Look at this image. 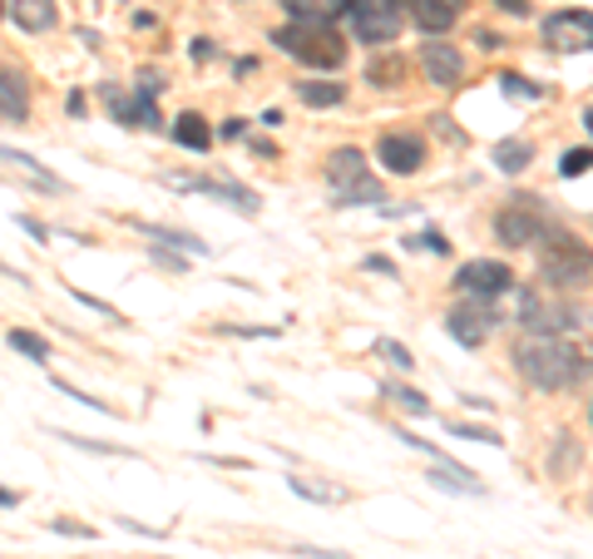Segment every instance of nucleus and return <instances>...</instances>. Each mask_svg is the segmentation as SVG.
Masks as SVG:
<instances>
[{
    "label": "nucleus",
    "instance_id": "f257e3e1",
    "mask_svg": "<svg viewBox=\"0 0 593 559\" xmlns=\"http://www.w3.org/2000/svg\"><path fill=\"white\" fill-rule=\"evenodd\" d=\"M514 367H519V377L529 381V387H539V391H569L573 381L589 377L583 357L569 347V342L563 337H539V332H529V337L514 347Z\"/></svg>",
    "mask_w": 593,
    "mask_h": 559
},
{
    "label": "nucleus",
    "instance_id": "f03ea898",
    "mask_svg": "<svg viewBox=\"0 0 593 559\" xmlns=\"http://www.w3.org/2000/svg\"><path fill=\"white\" fill-rule=\"evenodd\" d=\"M272 45H282L292 60L312 65V70H342L346 60V41L336 21H292L272 35Z\"/></svg>",
    "mask_w": 593,
    "mask_h": 559
},
{
    "label": "nucleus",
    "instance_id": "7ed1b4c3",
    "mask_svg": "<svg viewBox=\"0 0 593 559\" xmlns=\"http://www.w3.org/2000/svg\"><path fill=\"white\" fill-rule=\"evenodd\" d=\"M539 272L544 282H553V288H589L593 282V253L583 248L579 238H569V233L549 228V238L539 243Z\"/></svg>",
    "mask_w": 593,
    "mask_h": 559
},
{
    "label": "nucleus",
    "instance_id": "20e7f679",
    "mask_svg": "<svg viewBox=\"0 0 593 559\" xmlns=\"http://www.w3.org/2000/svg\"><path fill=\"white\" fill-rule=\"evenodd\" d=\"M346 15H351L356 41L376 51V45H391L395 35H401V25H405V15L411 11H405V0H356Z\"/></svg>",
    "mask_w": 593,
    "mask_h": 559
},
{
    "label": "nucleus",
    "instance_id": "39448f33",
    "mask_svg": "<svg viewBox=\"0 0 593 559\" xmlns=\"http://www.w3.org/2000/svg\"><path fill=\"white\" fill-rule=\"evenodd\" d=\"M494 238L504 248H534L549 238V223L539 219V199H514L510 209L494 213Z\"/></svg>",
    "mask_w": 593,
    "mask_h": 559
},
{
    "label": "nucleus",
    "instance_id": "423d86ee",
    "mask_svg": "<svg viewBox=\"0 0 593 559\" xmlns=\"http://www.w3.org/2000/svg\"><path fill=\"white\" fill-rule=\"evenodd\" d=\"M455 288L474 302H494V298H504V292H514V272H510V262L470 258L455 268Z\"/></svg>",
    "mask_w": 593,
    "mask_h": 559
},
{
    "label": "nucleus",
    "instance_id": "0eeeda50",
    "mask_svg": "<svg viewBox=\"0 0 593 559\" xmlns=\"http://www.w3.org/2000/svg\"><path fill=\"white\" fill-rule=\"evenodd\" d=\"M544 45L549 51H593V11H583V5H573V11H553L549 21H544Z\"/></svg>",
    "mask_w": 593,
    "mask_h": 559
},
{
    "label": "nucleus",
    "instance_id": "6e6552de",
    "mask_svg": "<svg viewBox=\"0 0 593 559\" xmlns=\"http://www.w3.org/2000/svg\"><path fill=\"white\" fill-rule=\"evenodd\" d=\"M376 164H381L385 174H395V179H411V174L425 164V144L415 139V134H381Z\"/></svg>",
    "mask_w": 593,
    "mask_h": 559
},
{
    "label": "nucleus",
    "instance_id": "1a4fd4ad",
    "mask_svg": "<svg viewBox=\"0 0 593 559\" xmlns=\"http://www.w3.org/2000/svg\"><path fill=\"white\" fill-rule=\"evenodd\" d=\"M421 70L435 90H455L465 80V55L445 41H430V45H421Z\"/></svg>",
    "mask_w": 593,
    "mask_h": 559
},
{
    "label": "nucleus",
    "instance_id": "9d476101",
    "mask_svg": "<svg viewBox=\"0 0 593 559\" xmlns=\"http://www.w3.org/2000/svg\"><path fill=\"white\" fill-rule=\"evenodd\" d=\"M168 189H198V193H213V199L233 203L237 213H257L262 209V199H257L253 189H243V183H227V179H164Z\"/></svg>",
    "mask_w": 593,
    "mask_h": 559
},
{
    "label": "nucleus",
    "instance_id": "9b49d317",
    "mask_svg": "<svg viewBox=\"0 0 593 559\" xmlns=\"http://www.w3.org/2000/svg\"><path fill=\"white\" fill-rule=\"evenodd\" d=\"M405 11H411L415 31H425V35H445L455 21H460L465 0H405Z\"/></svg>",
    "mask_w": 593,
    "mask_h": 559
},
{
    "label": "nucleus",
    "instance_id": "f8f14e48",
    "mask_svg": "<svg viewBox=\"0 0 593 559\" xmlns=\"http://www.w3.org/2000/svg\"><path fill=\"white\" fill-rule=\"evenodd\" d=\"M0 120H10V124L30 120V85H25V75L5 60H0Z\"/></svg>",
    "mask_w": 593,
    "mask_h": 559
},
{
    "label": "nucleus",
    "instance_id": "ddd939ff",
    "mask_svg": "<svg viewBox=\"0 0 593 559\" xmlns=\"http://www.w3.org/2000/svg\"><path fill=\"white\" fill-rule=\"evenodd\" d=\"M445 332H450L460 347H484V337L494 332V317L484 308H455L450 317H445Z\"/></svg>",
    "mask_w": 593,
    "mask_h": 559
},
{
    "label": "nucleus",
    "instance_id": "4468645a",
    "mask_svg": "<svg viewBox=\"0 0 593 559\" xmlns=\"http://www.w3.org/2000/svg\"><path fill=\"white\" fill-rule=\"evenodd\" d=\"M361 179H371V169H366V154L361 149H336L332 164H326V183H332V193L336 189H351V183H361Z\"/></svg>",
    "mask_w": 593,
    "mask_h": 559
},
{
    "label": "nucleus",
    "instance_id": "2eb2a0df",
    "mask_svg": "<svg viewBox=\"0 0 593 559\" xmlns=\"http://www.w3.org/2000/svg\"><path fill=\"white\" fill-rule=\"evenodd\" d=\"M5 15L20 25V31L40 35V31H49V25H55V0H10Z\"/></svg>",
    "mask_w": 593,
    "mask_h": 559
},
{
    "label": "nucleus",
    "instance_id": "dca6fc26",
    "mask_svg": "<svg viewBox=\"0 0 593 559\" xmlns=\"http://www.w3.org/2000/svg\"><path fill=\"white\" fill-rule=\"evenodd\" d=\"M168 134H174V144H183V149H193V154H208V149H213V130H208L203 114H178Z\"/></svg>",
    "mask_w": 593,
    "mask_h": 559
},
{
    "label": "nucleus",
    "instance_id": "f3484780",
    "mask_svg": "<svg viewBox=\"0 0 593 559\" xmlns=\"http://www.w3.org/2000/svg\"><path fill=\"white\" fill-rule=\"evenodd\" d=\"M296 100H302L306 110H336V104L346 100V85H336V80H296Z\"/></svg>",
    "mask_w": 593,
    "mask_h": 559
},
{
    "label": "nucleus",
    "instance_id": "a211bd4d",
    "mask_svg": "<svg viewBox=\"0 0 593 559\" xmlns=\"http://www.w3.org/2000/svg\"><path fill=\"white\" fill-rule=\"evenodd\" d=\"M430 480L435 490H455V495H484V485L474 480V470H465V466H430Z\"/></svg>",
    "mask_w": 593,
    "mask_h": 559
},
{
    "label": "nucleus",
    "instance_id": "6ab92c4d",
    "mask_svg": "<svg viewBox=\"0 0 593 559\" xmlns=\"http://www.w3.org/2000/svg\"><path fill=\"white\" fill-rule=\"evenodd\" d=\"M138 233H144V238L168 243V248H178V253H193V258H208V243H203V238H193V233H183V228H164V223H138Z\"/></svg>",
    "mask_w": 593,
    "mask_h": 559
},
{
    "label": "nucleus",
    "instance_id": "aec40b11",
    "mask_svg": "<svg viewBox=\"0 0 593 559\" xmlns=\"http://www.w3.org/2000/svg\"><path fill=\"white\" fill-rule=\"evenodd\" d=\"M534 164V144L529 139H500L494 144V169L500 174H524Z\"/></svg>",
    "mask_w": 593,
    "mask_h": 559
},
{
    "label": "nucleus",
    "instance_id": "412c9836",
    "mask_svg": "<svg viewBox=\"0 0 593 559\" xmlns=\"http://www.w3.org/2000/svg\"><path fill=\"white\" fill-rule=\"evenodd\" d=\"M0 159H5V164H15V169H25L30 179L40 183V189H49V193H65V183H59L55 174H49L45 164L35 159V154H20V149H10V144H0Z\"/></svg>",
    "mask_w": 593,
    "mask_h": 559
},
{
    "label": "nucleus",
    "instance_id": "4be33fe9",
    "mask_svg": "<svg viewBox=\"0 0 593 559\" xmlns=\"http://www.w3.org/2000/svg\"><path fill=\"white\" fill-rule=\"evenodd\" d=\"M99 100L109 104L114 124H124V130H138V100H134V94H124L119 85H99Z\"/></svg>",
    "mask_w": 593,
    "mask_h": 559
},
{
    "label": "nucleus",
    "instance_id": "5701e85b",
    "mask_svg": "<svg viewBox=\"0 0 593 559\" xmlns=\"http://www.w3.org/2000/svg\"><path fill=\"white\" fill-rule=\"evenodd\" d=\"M332 203L336 209H366V203L376 209V203H385V193H381V183L376 179H361V183H351V189H336Z\"/></svg>",
    "mask_w": 593,
    "mask_h": 559
},
{
    "label": "nucleus",
    "instance_id": "b1692460",
    "mask_svg": "<svg viewBox=\"0 0 593 559\" xmlns=\"http://www.w3.org/2000/svg\"><path fill=\"white\" fill-rule=\"evenodd\" d=\"M5 342H10V347H15V351H20V357L40 361V367H45V361H49V342L40 337V332H25V327H15V332H10Z\"/></svg>",
    "mask_w": 593,
    "mask_h": 559
},
{
    "label": "nucleus",
    "instance_id": "393cba45",
    "mask_svg": "<svg viewBox=\"0 0 593 559\" xmlns=\"http://www.w3.org/2000/svg\"><path fill=\"white\" fill-rule=\"evenodd\" d=\"M287 490L302 495V500H312V505H336V500H342V490L336 485H316V480H306V476H292L287 480Z\"/></svg>",
    "mask_w": 593,
    "mask_h": 559
},
{
    "label": "nucleus",
    "instance_id": "a878e982",
    "mask_svg": "<svg viewBox=\"0 0 593 559\" xmlns=\"http://www.w3.org/2000/svg\"><path fill=\"white\" fill-rule=\"evenodd\" d=\"M65 446H75V450H99V456H119V460H128L134 450L128 446H114V440H89V436H75V431H55Z\"/></svg>",
    "mask_w": 593,
    "mask_h": 559
},
{
    "label": "nucleus",
    "instance_id": "bb28decb",
    "mask_svg": "<svg viewBox=\"0 0 593 559\" xmlns=\"http://www.w3.org/2000/svg\"><path fill=\"white\" fill-rule=\"evenodd\" d=\"M445 431L450 436H460V440H474V446H500V431H490V426H470V421H445Z\"/></svg>",
    "mask_w": 593,
    "mask_h": 559
},
{
    "label": "nucleus",
    "instance_id": "cd10ccee",
    "mask_svg": "<svg viewBox=\"0 0 593 559\" xmlns=\"http://www.w3.org/2000/svg\"><path fill=\"white\" fill-rule=\"evenodd\" d=\"M385 396H391L401 411H411V416H430V401H425L421 391H411V387H385Z\"/></svg>",
    "mask_w": 593,
    "mask_h": 559
},
{
    "label": "nucleus",
    "instance_id": "c85d7f7f",
    "mask_svg": "<svg viewBox=\"0 0 593 559\" xmlns=\"http://www.w3.org/2000/svg\"><path fill=\"white\" fill-rule=\"evenodd\" d=\"M376 357H385L395 371H411V367H415V357H411V351H405L395 337H376Z\"/></svg>",
    "mask_w": 593,
    "mask_h": 559
},
{
    "label": "nucleus",
    "instance_id": "c756f323",
    "mask_svg": "<svg viewBox=\"0 0 593 559\" xmlns=\"http://www.w3.org/2000/svg\"><path fill=\"white\" fill-rule=\"evenodd\" d=\"M49 381H55V391H59V396L79 401V406H89V411H109V416H114V406H109V401H99V396H89V391H79L75 381H65V377H49Z\"/></svg>",
    "mask_w": 593,
    "mask_h": 559
},
{
    "label": "nucleus",
    "instance_id": "7c9ffc66",
    "mask_svg": "<svg viewBox=\"0 0 593 559\" xmlns=\"http://www.w3.org/2000/svg\"><path fill=\"white\" fill-rule=\"evenodd\" d=\"M401 75H405V65H401V60H371V65H366V80L381 85V90H391V85L401 80Z\"/></svg>",
    "mask_w": 593,
    "mask_h": 559
},
{
    "label": "nucleus",
    "instance_id": "2f4dec72",
    "mask_svg": "<svg viewBox=\"0 0 593 559\" xmlns=\"http://www.w3.org/2000/svg\"><path fill=\"white\" fill-rule=\"evenodd\" d=\"M589 169H593V149H563V159H559L563 179H583Z\"/></svg>",
    "mask_w": 593,
    "mask_h": 559
},
{
    "label": "nucleus",
    "instance_id": "473e14b6",
    "mask_svg": "<svg viewBox=\"0 0 593 559\" xmlns=\"http://www.w3.org/2000/svg\"><path fill=\"white\" fill-rule=\"evenodd\" d=\"M573 466H579V446L569 436H559V446H553V476H569Z\"/></svg>",
    "mask_w": 593,
    "mask_h": 559
},
{
    "label": "nucleus",
    "instance_id": "72a5a7b5",
    "mask_svg": "<svg viewBox=\"0 0 593 559\" xmlns=\"http://www.w3.org/2000/svg\"><path fill=\"white\" fill-rule=\"evenodd\" d=\"M500 90L504 94H510V100H539V85H529V80H519V75H504V80H500Z\"/></svg>",
    "mask_w": 593,
    "mask_h": 559
},
{
    "label": "nucleus",
    "instance_id": "f704fd0d",
    "mask_svg": "<svg viewBox=\"0 0 593 559\" xmlns=\"http://www.w3.org/2000/svg\"><path fill=\"white\" fill-rule=\"evenodd\" d=\"M49 529H55V535H69V539H94V535H99L94 525H79V519H69V515L49 519Z\"/></svg>",
    "mask_w": 593,
    "mask_h": 559
},
{
    "label": "nucleus",
    "instance_id": "c9c22d12",
    "mask_svg": "<svg viewBox=\"0 0 593 559\" xmlns=\"http://www.w3.org/2000/svg\"><path fill=\"white\" fill-rule=\"evenodd\" d=\"M75 302H85L89 312H99V317H109V322H124V312H119V308H109L104 298H89V292H79V288H75Z\"/></svg>",
    "mask_w": 593,
    "mask_h": 559
},
{
    "label": "nucleus",
    "instance_id": "e433bc0d",
    "mask_svg": "<svg viewBox=\"0 0 593 559\" xmlns=\"http://www.w3.org/2000/svg\"><path fill=\"white\" fill-rule=\"evenodd\" d=\"M405 248H425V253H440V258H445V253H450V243H445L440 233H421V238H405Z\"/></svg>",
    "mask_w": 593,
    "mask_h": 559
},
{
    "label": "nucleus",
    "instance_id": "4c0bfd02",
    "mask_svg": "<svg viewBox=\"0 0 593 559\" xmlns=\"http://www.w3.org/2000/svg\"><path fill=\"white\" fill-rule=\"evenodd\" d=\"M15 223H20V228H25L35 243H45V238H49V228H45V223H40V219H25V213H15Z\"/></svg>",
    "mask_w": 593,
    "mask_h": 559
},
{
    "label": "nucleus",
    "instance_id": "58836bf2",
    "mask_svg": "<svg viewBox=\"0 0 593 559\" xmlns=\"http://www.w3.org/2000/svg\"><path fill=\"white\" fill-rule=\"evenodd\" d=\"M361 268L366 272H381V278H395V262L391 258H376V253H371V258H361Z\"/></svg>",
    "mask_w": 593,
    "mask_h": 559
},
{
    "label": "nucleus",
    "instance_id": "ea45409f",
    "mask_svg": "<svg viewBox=\"0 0 593 559\" xmlns=\"http://www.w3.org/2000/svg\"><path fill=\"white\" fill-rule=\"evenodd\" d=\"M494 5H500L504 15H514V21H524V15H529V0H494Z\"/></svg>",
    "mask_w": 593,
    "mask_h": 559
},
{
    "label": "nucleus",
    "instance_id": "a19ab883",
    "mask_svg": "<svg viewBox=\"0 0 593 559\" xmlns=\"http://www.w3.org/2000/svg\"><path fill=\"white\" fill-rule=\"evenodd\" d=\"M233 332V337H277V327H223Z\"/></svg>",
    "mask_w": 593,
    "mask_h": 559
},
{
    "label": "nucleus",
    "instance_id": "79ce46f5",
    "mask_svg": "<svg viewBox=\"0 0 593 559\" xmlns=\"http://www.w3.org/2000/svg\"><path fill=\"white\" fill-rule=\"evenodd\" d=\"M296 555H312V559H346L342 549H312V545H296Z\"/></svg>",
    "mask_w": 593,
    "mask_h": 559
},
{
    "label": "nucleus",
    "instance_id": "37998d69",
    "mask_svg": "<svg viewBox=\"0 0 593 559\" xmlns=\"http://www.w3.org/2000/svg\"><path fill=\"white\" fill-rule=\"evenodd\" d=\"M474 45H480V51H500V35H490V31H474Z\"/></svg>",
    "mask_w": 593,
    "mask_h": 559
},
{
    "label": "nucleus",
    "instance_id": "c03bdc74",
    "mask_svg": "<svg viewBox=\"0 0 593 559\" xmlns=\"http://www.w3.org/2000/svg\"><path fill=\"white\" fill-rule=\"evenodd\" d=\"M154 258L164 262V268H183V253H168V248H154Z\"/></svg>",
    "mask_w": 593,
    "mask_h": 559
},
{
    "label": "nucleus",
    "instance_id": "a18cd8bd",
    "mask_svg": "<svg viewBox=\"0 0 593 559\" xmlns=\"http://www.w3.org/2000/svg\"><path fill=\"white\" fill-rule=\"evenodd\" d=\"M213 55V41H193V60H208Z\"/></svg>",
    "mask_w": 593,
    "mask_h": 559
},
{
    "label": "nucleus",
    "instance_id": "49530a36",
    "mask_svg": "<svg viewBox=\"0 0 593 559\" xmlns=\"http://www.w3.org/2000/svg\"><path fill=\"white\" fill-rule=\"evenodd\" d=\"M0 505H20V495L15 490H0Z\"/></svg>",
    "mask_w": 593,
    "mask_h": 559
},
{
    "label": "nucleus",
    "instance_id": "de8ad7c7",
    "mask_svg": "<svg viewBox=\"0 0 593 559\" xmlns=\"http://www.w3.org/2000/svg\"><path fill=\"white\" fill-rule=\"evenodd\" d=\"M583 130H589V134H593V110H589V114H583Z\"/></svg>",
    "mask_w": 593,
    "mask_h": 559
},
{
    "label": "nucleus",
    "instance_id": "09e8293b",
    "mask_svg": "<svg viewBox=\"0 0 593 559\" xmlns=\"http://www.w3.org/2000/svg\"><path fill=\"white\" fill-rule=\"evenodd\" d=\"M0 15H5V5H0Z\"/></svg>",
    "mask_w": 593,
    "mask_h": 559
},
{
    "label": "nucleus",
    "instance_id": "8fccbe9b",
    "mask_svg": "<svg viewBox=\"0 0 593 559\" xmlns=\"http://www.w3.org/2000/svg\"><path fill=\"white\" fill-rule=\"evenodd\" d=\"M589 505H593V495H589Z\"/></svg>",
    "mask_w": 593,
    "mask_h": 559
}]
</instances>
